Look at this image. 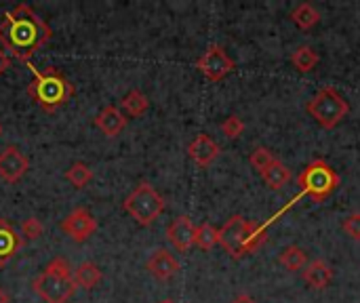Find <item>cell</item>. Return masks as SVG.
I'll list each match as a JSON object with an SVG mask.
<instances>
[{
	"label": "cell",
	"mask_w": 360,
	"mask_h": 303,
	"mask_svg": "<svg viewBox=\"0 0 360 303\" xmlns=\"http://www.w3.org/2000/svg\"><path fill=\"white\" fill-rule=\"evenodd\" d=\"M51 27L38 17L30 4H17L4 13L0 23V42L2 46L23 65L30 63V57L51 40Z\"/></svg>",
	"instance_id": "1"
},
{
	"label": "cell",
	"mask_w": 360,
	"mask_h": 303,
	"mask_svg": "<svg viewBox=\"0 0 360 303\" xmlns=\"http://www.w3.org/2000/svg\"><path fill=\"white\" fill-rule=\"evenodd\" d=\"M25 67H27L30 74L34 76L32 84L27 86V95H30L44 112H55L57 108H61V105L74 95L72 82H70L57 67L38 70L32 61L25 63Z\"/></svg>",
	"instance_id": "2"
},
{
	"label": "cell",
	"mask_w": 360,
	"mask_h": 303,
	"mask_svg": "<svg viewBox=\"0 0 360 303\" xmlns=\"http://www.w3.org/2000/svg\"><path fill=\"white\" fill-rule=\"evenodd\" d=\"M32 287L46 303H68L78 289L70 264L63 257H55Z\"/></svg>",
	"instance_id": "3"
},
{
	"label": "cell",
	"mask_w": 360,
	"mask_h": 303,
	"mask_svg": "<svg viewBox=\"0 0 360 303\" xmlns=\"http://www.w3.org/2000/svg\"><path fill=\"white\" fill-rule=\"evenodd\" d=\"M300 194L310 196L314 202H325L340 186V175L325 160H312L297 177Z\"/></svg>",
	"instance_id": "4"
},
{
	"label": "cell",
	"mask_w": 360,
	"mask_h": 303,
	"mask_svg": "<svg viewBox=\"0 0 360 303\" xmlns=\"http://www.w3.org/2000/svg\"><path fill=\"white\" fill-rule=\"evenodd\" d=\"M306 110L323 129H335L348 116L350 103L333 86H325L308 101Z\"/></svg>",
	"instance_id": "5"
},
{
	"label": "cell",
	"mask_w": 360,
	"mask_h": 303,
	"mask_svg": "<svg viewBox=\"0 0 360 303\" xmlns=\"http://www.w3.org/2000/svg\"><path fill=\"white\" fill-rule=\"evenodd\" d=\"M122 207L139 226H152L165 211V198L148 181H141L124 198Z\"/></svg>",
	"instance_id": "6"
},
{
	"label": "cell",
	"mask_w": 360,
	"mask_h": 303,
	"mask_svg": "<svg viewBox=\"0 0 360 303\" xmlns=\"http://www.w3.org/2000/svg\"><path fill=\"white\" fill-rule=\"evenodd\" d=\"M255 228H257V224L245 219L243 215H232L219 228V245L224 247V251L230 257L240 259V257H245V243Z\"/></svg>",
	"instance_id": "7"
},
{
	"label": "cell",
	"mask_w": 360,
	"mask_h": 303,
	"mask_svg": "<svg viewBox=\"0 0 360 303\" xmlns=\"http://www.w3.org/2000/svg\"><path fill=\"white\" fill-rule=\"evenodd\" d=\"M196 67L202 72V76L211 82H219L224 80L232 70H234V61L230 59V55L224 51V46L219 44H211L202 57L196 61Z\"/></svg>",
	"instance_id": "8"
},
{
	"label": "cell",
	"mask_w": 360,
	"mask_h": 303,
	"mask_svg": "<svg viewBox=\"0 0 360 303\" xmlns=\"http://www.w3.org/2000/svg\"><path fill=\"white\" fill-rule=\"evenodd\" d=\"M61 230L74 243H84L86 238H91L97 232V221L93 219V215L86 209L78 207L61 221Z\"/></svg>",
	"instance_id": "9"
},
{
	"label": "cell",
	"mask_w": 360,
	"mask_h": 303,
	"mask_svg": "<svg viewBox=\"0 0 360 303\" xmlns=\"http://www.w3.org/2000/svg\"><path fill=\"white\" fill-rule=\"evenodd\" d=\"M30 169V160L25 158V154L15 148V146H6L0 152V179L6 183H17Z\"/></svg>",
	"instance_id": "10"
},
{
	"label": "cell",
	"mask_w": 360,
	"mask_h": 303,
	"mask_svg": "<svg viewBox=\"0 0 360 303\" xmlns=\"http://www.w3.org/2000/svg\"><path fill=\"white\" fill-rule=\"evenodd\" d=\"M188 154H190V158H192L198 167L207 169V167H211V165L219 158L221 148H219V143H217L213 137L200 133V135L188 146Z\"/></svg>",
	"instance_id": "11"
},
{
	"label": "cell",
	"mask_w": 360,
	"mask_h": 303,
	"mask_svg": "<svg viewBox=\"0 0 360 303\" xmlns=\"http://www.w3.org/2000/svg\"><path fill=\"white\" fill-rule=\"evenodd\" d=\"M194 234H196V226L186 215L173 219V224L167 228V238L181 253H186V251H190L194 247Z\"/></svg>",
	"instance_id": "12"
},
{
	"label": "cell",
	"mask_w": 360,
	"mask_h": 303,
	"mask_svg": "<svg viewBox=\"0 0 360 303\" xmlns=\"http://www.w3.org/2000/svg\"><path fill=\"white\" fill-rule=\"evenodd\" d=\"M148 272L156 281H171L179 272V262L167 249H156L148 259Z\"/></svg>",
	"instance_id": "13"
},
{
	"label": "cell",
	"mask_w": 360,
	"mask_h": 303,
	"mask_svg": "<svg viewBox=\"0 0 360 303\" xmlns=\"http://www.w3.org/2000/svg\"><path fill=\"white\" fill-rule=\"evenodd\" d=\"M127 120H129V118L122 114V110H118L116 105H108V108H103V110L97 114L95 127H97L105 137L114 139V137H118V135L124 131Z\"/></svg>",
	"instance_id": "14"
},
{
	"label": "cell",
	"mask_w": 360,
	"mask_h": 303,
	"mask_svg": "<svg viewBox=\"0 0 360 303\" xmlns=\"http://www.w3.org/2000/svg\"><path fill=\"white\" fill-rule=\"evenodd\" d=\"M23 247V240L17 236L13 226L0 217V268L8 264V259Z\"/></svg>",
	"instance_id": "15"
},
{
	"label": "cell",
	"mask_w": 360,
	"mask_h": 303,
	"mask_svg": "<svg viewBox=\"0 0 360 303\" xmlns=\"http://www.w3.org/2000/svg\"><path fill=\"white\" fill-rule=\"evenodd\" d=\"M331 278H333V270H331V266L327 264V262H323V259H316V262H312L306 270H304V281H306V285L308 287H312V289H327L329 287V283H331Z\"/></svg>",
	"instance_id": "16"
},
{
	"label": "cell",
	"mask_w": 360,
	"mask_h": 303,
	"mask_svg": "<svg viewBox=\"0 0 360 303\" xmlns=\"http://www.w3.org/2000/svg\"><path fill=\"white\" fill-rule=\"evenodd\" d=\"M120 108H122V114H124V116H129V118H139V116H143V114L148 112L150 101H148V97H146L141 91L133 89V91H129V93L122 97Z\"/></svg>",
	"instance_id": "17"
},
{
	"label": "cell",
	"mask_w": 360,
	"mask_h": 303,
	"mask_svg": "<svg viewBox=\"0 0 360 303\" xmlns=\"http://www.w3.org/2000/svg\"><path fill=\"white\" fill-rule=\"evenodd\" d=\"M262 177H264V181H266L268 188L278 190V188H283V186H287L291 181V171H289V167L285 162H281L276 158L266 171H262Z\"/></svg>",
	"instance_id": "18"
},
{
	"label": "cell",
	"mask_w": 360,
	"mask_h": 303,
	"mask_svg": "<svg viewBox=\"0 0 360 303\" xmlns=\"http://www.w3.org/2000/svg\"><path fill=\"white\" fill-rule=\"evenodd\" d=\"M101 278H103V276H101V270H99L93 262L80 264L78 270L74 272V283H76V287L86 289V291L93 289V287H97Z\"/></svg>",
	"instance_id": "19"
},
{
	"label": "cell",
	"mask_w": 360,
	"mask_h": 303,
	"mask_svg": "<svg viewBox=\"0 0 360 303\" xmlns=\"http://www.w3.org/2000/svg\"><path fill=\"white\" fill-rule=\"evenodd\" d=\"M278 262L289 270V272H300L306 268V262H308V255L302 247L297 245H291L287 249H283V253L278 255Z\"/></svg>",
	"instance_id": "20"
},
{
	"label": "cell",
	"mask_w": 360,
	"mask_h": 303,
	"mask_svg": "<svg viewBox=\"0 0 360 303\" xmlns=\"http://www.w3.org/2000/svg\"><path fill=\"white\" fill-rule=\"evenodd\" d=\"M291 19H293V23H295L297 27L310 30V27H314V25L321 21V13H319V8H314L312 4L302 2V4L291 13Z\"/></svg>",
	"instance_id": "21"
},
{
	"label": "cell",
	"mask_w": 360,
	"mask_h": 303,
	"mask_svg": "<svg viewBox=\"0 0 360 303\" xmlns=\"http://www.w3.org/2000/svg\"><path fill=\"white\" fill-rule=\"evenodd\" d=\"M319 59H321L319 53H316L312 46H308V44L295 49V53L291 55V63H293L300 72H310V70H314L316 63H319Z\"/></svg>",
	"instance_id": "22"
},
{
	"label": "cell",
	"mask_w": 360,
	"mask_h": 303,
	"mask_svg": "<svg viewBox=\"0 0 360 303\" xmlns=\"http://www.w3.org/2000/svg\"><path fill=\"white\" fill-rule=\"evenodd\" d=\"M65 179L76 188V190H82L84 186L91 183L93 179V169L84 162H74L68 171H65Z\"/></svg>",
	"instance_id": "23"
},
{
	"label": "cell",
	"mask_w": 360,
	"mask_h": 303,
	"mask_svg": "<svg viewBox=\"0 0 360 303\" xmlns=\"http://www.w3.org/2000/svg\"><path fill=\"white\" fill-rule=\"evenodd\" d=\"M194 245L202 251H211L215 245H219V230L213 228L211 224H202L196 226V234H194Z\"/></svg>",
	"instance_id": "24"
},
{
	"label": "cell",
	"mask_w": 360,
	"mask_h": 303,
	"mask_svg": "<svg viewBox=\"0 0 360 303\" xmlns=\"http://www.w3.org/2000/svg\"><path fill=\"white\" fill-rule=\"evenodd\" d=\"M276 158H274V154L268 150V148H255L253 152H251V156H249V162H251V167L255 169V171H266L272 162H274Z\"/></svg>",
	"instance_id": "25"
},
{
	"label": "cell",
	"mask_w": 360,
	"mask_h": 303,
	"mask_svg": "<svg viewBox=\"0 0 360 303\" xmlns=\"http://www.w3.org/2000/svg\"><path fill=\"white\" fill-rule=\"evenodd\" d=\"M221 131L228 139H238L245 131V122L234 114V116H228L224 122H221Z\"/></svg>",
	"instance_id": "26"
},
{
	"label": "cell",
	"mask_w": 360,
	"mask_h": 303,
	"mask_svg": "<svg viewBox=\"0 0 360 303\" xmlns=\"http://www.w3.org/2000/svg\"><path fill=\"white\" fill-rule=\"evenodd\" d=\"M42 232H44V228H42L40 219H36V217H27L21 224V234L25 240H38L42 236Z\"/></svg>",
	"instance_id": "27"
},
{
	"label": "cell",
	"mask_w": 360,
	"mask_h": 303,
	"mask_svg": "<svg viewBox=\"0 0 360 303\" xmlns=\"http://www.w3.org/2000/svg\"><path fill=\"white\" fill-rule=\"evenodd\" d=\"M342 228H344V232H346L350 238L360 240V213H352V215H348V217L344 219Z\"/></svg>",
	"instance_id": "28"
},
{
	"label": "cell",
	"mask_w": 360,
	"mask_h": 303,
	"mask_svg": "<svg viewBox=\"0 0 360 303\" xmlns=\"http://www.w3.org/2000/svg\"><path fill=\"white\" fill-rule=\"evenodd\" d=\"M8 67H11V59L6 57V53H4V51H0V74H4Z\"/></svg>",
	"instance_id": "29"
},
{
	"label": "cell",
	"mask_w": 360,
	"mask_h": 303,
	"mask_svg": "<svg viewBox=\"0 0 360 303\" xmlns=\"http://www.w3.org/2000/svg\"><path fill=\"white\" fill-rule=\"evenodd\" d=\"M232 303H255V299L251 297V295H247V293H240V295H236Z\"/></svg>",
	"instance_id": "30"
},
{
	"label": "cell",
	"mask_w": 360,
	"mask_h": 303,
	"mask_svg": "<svg viewBox=\"0 0 360 303\" xmlns=\"http://www.w3.org/2000/svg\"><path fill=\"white\" fill-rule=\"evenodd\" d=\"M0 303H8V295L2 287H0Z\"/></svg>",
	"instance_id": "31"
},
{
	"label": "cell",
	"mask_w": 360,
	"mask_h": 303,
	"mask_svg": "<svg viewBox=\"0 0 360 303\" xmlns=\"http://www.w3.org/2000/svg\"><path fill=\"white\" fill-rule=\"evenodd\" d=\"M158 303H175L173 299H162V302H158Z\"/></svg>",
	"instance_id": "32"
},
{
	"label": "cell",
	"mask_w": 360,
	"mask_h": 303,
	"mask_svg": "<svg viewBox=\"0 0 360 303\" xmlns=\"http://www.w3.org/2000/svg\"><path fill=\"white\" fill-rule=\"evenodd\" d=\"M0 133H2V124H0Z\"/></svg>",
	"instance_id": "33"
}]
</instances>
